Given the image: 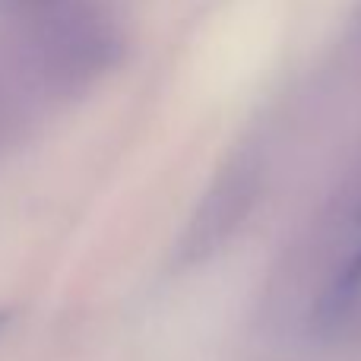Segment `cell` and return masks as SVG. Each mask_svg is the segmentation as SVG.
Instances as JSON below:
<instances>
[{
	"instance_id": "obj_1",
	"label": "cell",
	"mask_w": 361,
	"mask_h": 361,
	"mask_svg": "<svg viewBox=\"0 0 361 361\" xmlns=\"http://www.w3.org/2000/svg\"><path fill=\"white\" fill-rule=\"evenodd\" d=\"M298 288V317L314 339H361V175L311 231Z\"/></svg>"
},
{
	"instance_id": "obj_2",
	"label": "cell",
	"mask_w": 361,
	"mask_h": 361,
	"mask_svg": "<svg viewBox=\"0 0 361 361\" xmlns=\"http://www.w3.org/2000/svg\"><path fill=\"white\" fill-rule=\"evenodd\" d=\"M6 324H10V311H4V307H0V333L6 330Z\"/></svg>"
}]
</instances>
